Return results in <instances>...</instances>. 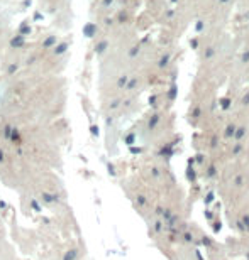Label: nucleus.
Segmentation results:
<instances>
[{
    "instance_id": "1",
    "label": "nucleus",
    "mask_w": 249,
    "mask_h": 260,
    "mask_svg": "<svg viewBox=\"0 0 249 260\" xmlns=\"http://www.w3.org/2000/svg\"><path fill=\"white\" fill-rule=\"evenodd\" d=\"M26 44V37L21 36V34H17V36H14L10 39V47H16V49H19V47H22Z\"/></svg>"
},
{
    "instance_id": "2",
    "label": "nucleus",
    "mask_w": 249,
    "mask_h": 260,
    "mask_svg": "<svg viewBox=\"0 0 249 260\" xmlns=\"http://www.w3.org/2000/svg\"><path fill=\"white\" fill-rule=\"evenodd\" d=\"M68 47H70L68 42H59V44H56V46L53 47V54L54 56H61V54H64L68 51Z\"/></svg>"
},
{
    "instance_id": "3",
    "label": "nucleus",
    "mask_w": 249,
    "mask_h": 260,
    "mask_svg": "<svg viewBox=\"0 0 249 260\" xmlns=\"http://www.w3.org/2000/svg\"><path fill=\"white\" fill-rule=\"evenodd\" d=\"M95 32H97V26H95V24H87V26H83V36L93 37Z\"/></svg>"
},
{
    "instance_id": "4",
    "label": "nucleus",
    "mask_w": 249,
    "mask_h": 260,
    "mask_svg": "<svg viewBox=\"0 0 249 260\" xmlns=\"http://www.w3.org/2000/svg\"><path fill=\"white\" fill-rule=\"evenodd\" d=\"M56 46V36H47L42 42V49H51Z\"/></svg>"
},
{
    "instance_id": "5",
    "label": "nucleus",
    "mask_w": 249,
    "mask_h": 260,
    "mask_svg": "<svg viewBox=\"0 0 249 260\" xmlns=\"http://www.w3.org/2000/svg\"><path fill=\"white\" fill-rule=\"evenodd\" d=\"M27 22H29V21H26L21 27H19V34H21V36H24V37H26V36H31V32H32L31 26H29Z\"/></svg>"
},
{
    "instance_id": "6",
    "label": "nucleus",
    "mask_w": 249,
    "mask_h": 260,
    "mask_svg": "<svg viewBox=\"0 0 249 260\" xmlns=\"http://www.w3.org/2000/svg\"><path fill=\"white\" fill-rule=\"evenodd\" d=\"M107 46H109V42H107V41L99 42V44L95 46V52H97V54H102V52H104L105 49H107Z\"/></svg>"
},
{
    "instance_id": "7",
    "label": "nucleus",
    "mask_w": 249,
    "mask_h": 260,
    "mask_svg": "<svg viewBox=\"0 0 249 260\" xmlns=\"http://www.w3.org/2000/svg\"><path fill=\"white\" fill-rule=\"evenodd\" d=\"M17 69H19V64H17V62H10V64H9V68H7V74L10 76V74L16 73Z\"/></svg>"
},
{
    "instance_id": "8",
    "label": "nucleus",
    "mask_w": 249,
    "mask_h": 260,
    "mask_svg": "<svg viewBox=\"0 0 249 260\" xmlns=\"http://www.w3.org/2000/svg\"><path fill=\"white\" fill-rule=\"evenodd\" d=\"M125 84H127V76H120L119 81H117V86H119V88H124Z\"/></svg>"
},
{
    "instance_id": "9",
    "label": "nucleus",
    "mask_w": 249,
    "mask_h": 260,
    "mask_svg": "<svg viewBox=\"0 0 249 260\" xmlns=\"http://www.w3.org/2000/svg\"><path fill=\"white\" fill-rule=\"evenodd\" d=\"M32 19H34V21H41V19H42V15H41V14H39V12H36V14H34V17H32Z\"/></svg>"
},
{
    "instance_id": "10",
    "label": "nucleus",
    "mask_w": 249,
    "mask_h": 260,
    "mask_svg": "<svg viewBox=\"0 0 249 260\" xmlns=\"http://www.w3.org/2000/svg\"><path fill=\"white\" fill-rule=\"evenodd\" d=\"M31 4H32V0H24V2H22L24 7H31Z\"/></svg>"
},
{
    "instance_id": "11",
    "label": "nucleus",
    "mask_w": 249,
    "mask_h": 260,
    "mask_svg": "<svg viewBox=\"0 0 249 260\" xmlns=\"http://www.w3.org/2000/svg\"><path fill=\"white\" fill-rule=\"evenodd\" d=\"M112 2H114V0H104V5H110Z\"/></svg>"
}]
</instances>
